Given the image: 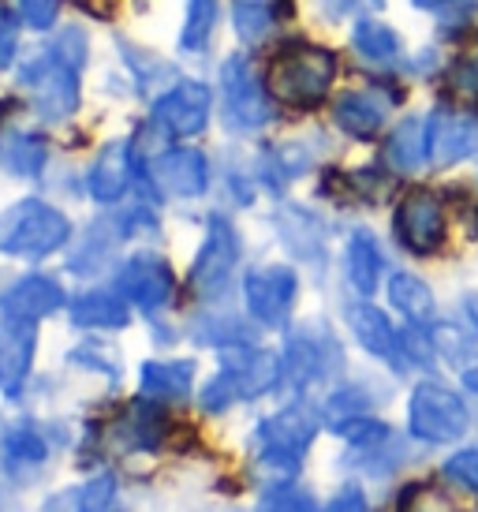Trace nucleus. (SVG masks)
Masks as SVG:
<instances>
[{
	"label": "nucleus",
	"mask_w": 478,
	"mask_h": 512,
	"mask_svg": "<svg viewBox=\"0 0 478 512\" xmlns=\"http://www.w3.org/2000/svg\"><path fill=\"white\" fill-rule=\"evenodd\" d=\"M64 303V292H60L53 281H45V277H27V281H19V285L4 296V314H12V318H42V314H53Z\"/></svg>",
	"instance_id": "nucleus-20"
},
{
	"label": "nucleus",
	"mask_w": 478,
	"mask_h": 512,
	"mask_svg": "<svg viewBox=\"0 0 478 512\" xmlns=\"http://www.w3.org/2000/svg\"><path fill=\"white\" fill-rule=\"evenodd\" d=\"M325 412H329V423H333V427H344L348 419H359V415L366 412V397L359 389H340V393L329 397Z\"/></svg>",
	"instance_id": "nucleus-37"
},
{
	"label": "nucleus",
	"mask_w": 478,
	"mask_h": 512,
	"mask_svg": "<svg viewBox=\"0 0 478 512\" xmlns=\"http://www.w3.org/2000/svg\"><path fill=\"white\" fill-rule=\"evenodd\" d=\"M396 236L415 255H434L445 243V210L434 191H411L396 210Z\"/></svg>",
	"instance_id": "nucleus-7"
},
{
	"label": "nucleus",
	"mask_w": 478,
	"mask_h": 512,
	"mask_svg": "<svg viewBox=\"0 0 478 512\" xmlns=\"http://www.w3.org/2000/svg\"><path fill=\"white\" fill-rule=\"evenodd\" d=\"M127 176H131V150L127 143H109L105 150L98 154V161L90 165L86 172V187H90V195L98 202H113L124 195L127 187Z\"/></svg>",
	"instance_id": "nucleus-18"
},
{
	"label": "nucleus",
	"mask_w": 478,
	"mask_h": 512,
	"mask_svg": "<svg viewBox=\"0 0 478 512\" xmlns=\"http://www.w3.org/2000/svg\"><path fill=\"white\" fill-rule=\"evenodd\" d=\"M258 512H318V501L310 498L307 490H292V486H281V490H269Z\"/></svg>",
	"instance_id": "nucleus-33"
},
{
	"label": "nucleus",
	"mask_w": 478,
	"mask_h": 512,
	"mask_svg": "<svg viewBox=\"0 0 478 512\" xmlns=\"http://www.w3.org/2000/svg\"><path fill=\"white\" fill-rule=\"evenodd\" d=\"M348 277L359 296H370L381 281V251L370 232H355L348 240Z\"/></svg>",
	"instance_id": "nucleus-22"
},
{
	"label": "nucleus",
	"mask_w": 478,
	"mask_h": 512,
	"mask_svg": "<svg viewBox=\"0 0 478 512\" xmlns=\"http://www.w3.org/2000/svg\"><path fill=\"white\" fill-rule=\"evenodd\" d=\"M389 299H393V307L408 318L411 326H422V329L437 326L434 292L422 285L419 277H411V273H393V277H389Z\"/></svg>",
	"instance_id": "nucleus-19"
},
{
	"label": "nucleus",
	"mask_w": 478,
	"mask_h": 512,
	"mask_svg": "<svg viewBox=\"0 0 478 512\" xmlns=\"http://www.w3.org/2000/svg\"><path fill=\"white\" fill-rule=\"evenodd\" d=\"M400 512H460L449 494H441L434 486H411L408 498L400 501Z\"/></svg>",
	"instance_id": "nucleus-34"
},
{
	"label": "nucleus",
	"mask_w": 478,
	"mask_h": 512,
	"mask_svg": "<svg viewBox=\"0 0 478 512\" xmlns=\"http://www.w3.org/2000/svg\"><path fill=\"white\" fill-rule=\"evenodd\" d=\"M434 344L452 359V363H464L478 352V329L467 333L464 322H449V326H434Z\"/></svg>",
	"instance_id": "nucleus-28"
},
{
	"label": "nucleus",
	"mask_w": 478,
	"mask_h": 512,
	"mask_svg": "<svg viewBox=\"0 0 478 512\" xmlns=\"http://www.w3.org/2000/svg\"><path fill=\"white\" fill-rule=\"evenodd\" d=\"M329 356H337L333 337H325V341H314L310 333L292 337V344H288V374H292V382L307 385L314 378H322L329 370Z\"/></svg>",
	"instance_id": "nucleus-21"
},
{
	"label": "nucleus",
	"mask_w": 478,
	"mask_h": 512,
	"mask_svg": "<svg viewBox=\"0 0 478 512\" xmlns=\"http://www.w3.org/2000/svg\"><path fill=\"white\" fill-rule=\"evenodd\" d=\"M355 49H359L366 60H374V64H393V60L400 57V38H396L385 23L366 19V23L355 27Z\"/></svg>",
	"instance_id": "nucleus-26"
},
{
	"label": "nucleus",
	"mask_w": 478,
	"mask_h": 512,
	"mask_svg": "<svg viewBox=\"0 0 478 512\" xmlns=\"http://www.w3.org/2000/svg\"><path fill=\"white\" fill-rule=\"evenodd\" d=\"M456 90L467 98H478V64H460L456 68Z\"/></svg>",
	"instance_id": "nucleus-44"
},
{
	"label": "nucleus",
	"mask_w": 478,
	"mask_h": 512,
	"mask_svg": "<svg viewBox=\"0 0 478 512\" xmlns=\"http://www.w3.org/2000/svg\"><path fill=\"white\" fill-rule=\"evenodd\" d=\"M225 109H228V124L232 128H258L269 120V98L262 83L254 79L251 64L243 57H232L225 64Z\"/></svg>",
	"instance_id": "nucleus-9"
},
{
	"label": "nucleus",
	"mask_w": 478,
	"mask_h": 512,
	"mask_svg": "<svg viewBox=\"0 0 478 512\" xmlns=\"http://www.w3.org/2000/svg\"><path fill=\"white\" fill-rule=\"evenodd\" d=\"M15 42H19V30H15L12 15H8V12H0V68H4L8 60H12Z\"/></svg>",
	"instance_id": "nucleus-43"
},
{
	"label": "nucleus",
	"mask_w": 478,
	"mask_h": 512,
	"mask_svg": "<svg viewBox=\"0 0 478 512\" xmlns=\"http://www.w3.org/2000/svg\"><path fill=\"white\" fill-rule=\"evenodd\" d=\"M154 184L165 195H180V199L202 195L206 191V157L195 150H172V154L157 157Z\"/></svg>",
	"instance_id": "nucleus-16"
},
{
	"label": "nucleus",
	"mask_w": 478,
	"mask_h": 512,
	"mask_svg": "<svg viewBox=\"0 0 478 512\" xmlns=\"http://www.w3.org/2000/svg\"><path fill=\"white\" fill-rule=\"evenodd\" d=\"M236 258H239L236 232L228 228V221L213 217L206 247H202V255H198L195 270H191V285H195L198 296H217V292L228 285L232 270H236Z\"/></svg>",
	"instance_id": "nucleus-11"
},
{
	"label": "nucleus",
	"mask_w": 478,
	"mask_h": 512,
	"mask_svg": "<svg viewBox=\"0 0 478 512\" xmlns=\"http://www.w3.org/2000/svg\"><path fill=\"white\" fill-rule=\"evenodd\" d=\"M243 292H247V307L258 322L284 326V318L296 303V273L288 266H262V270L247 273Z\"/></svg>",
	"instance_id": "nucleus-8"
},
{
	"label": "nucleus",
	"mask_w": 478,
	"mask_h": 512,
	"mask_svg": "<svg viewBox=\"0 0 478 512\" xmlns=\"http://www.w3.org/2000/svg\"><path fill=\"white\" fill-rule=\"evenodd\" d=\"M281 378V359L262 352V348H225L221 356V374L202 393V404L210 412H221L232 400L262 397Z\"/></svg>",
	"instance_id": "nucleus-2"
},
{
	"label": "nucleus",
	"mask_w": 478,
	"mask_h": 512,
	"mask_svg": "<svg viewBox=\"0 0 478 512\" xmlns=\"http://www.w3.org/2000/svg\"><path fill=\"white\" fill-rule=\"evenodd\" d=\"M426 139H430V161L434 165H456L464 157L478 154V116L456 113V109H437L426 120Z\"/></svg>",
	"instance_id": "nucleus-10"
},
{
	"label": "nucleus",
	"mask_w": 478,
	"mask_h": 512,
	"mask_svg": "<svg viewBox=\"0 0 478 512\" xmlns=\"http://www.w3.org/2000/svg\"><path fill=\"white\" fill-rule=\"evenodd\" d=\"M127 434H131V445L150 449V445H157V441H161V434H165V419H161V412H157V408H146V404H139V408L131 412Z\"/></svg>",
	"instance_id": "nucleus-31"
},
{
	"label": "nucleus",
	"mask_w": 478,
	"mask_h": 512,
	"mask_svg": "<svg viewBox=\"0 0 478 512\" xmlns=\"http://www.w3.org/2000/svg\"><path fill=\"white\" fill-rule=\"evenodd\" d=\"M75 64L64 60L53 49V53H42V57H34L23 68V86H27L30 101H34V109L45 116V120H64V116L75 113V105H79V86H75Z\"/></svg>",
	"instance_id": "nucleus-5"
},
{
	"label": "nucleus",
	"mask_w": 478,
	"mask_h": 512,
	"mask_svg": "<svg viewBox=\"0 0 478 512\" xmlns=\"http://www.w3.org/2000/svg\"><path fill=\"white\" fill-rule=\"evenodd\" d=\"M45 161V150L38 139H27V135H15L4 143V165L12 172H23V176H34V172L42 169Z\"/></svg>",
	"instance_id": "nucleus-29"
},
{
	"label": "nucleus",
	"mask_w": 478,
	"mask_h": 512,
	"mask_svg": "<svg viewBox=\"0 0 478 512\" xmlns=\"http://www.w3.org/2000/svg\"><path fill=\"white\" fill-rule=\"evenodd\" d=\"M445 475H449L456 486L478 494V449H464V453L452 456L449 464H445Z\"/></svg>",
	"instance_id": "nucleus-39"
},
{
	"label": "nucleus",
	"mask_w": 478,
	"mask_h": 512,
	"mask_svg": "<svg viewBox=\"0 0 478 512\" xmlns=\"http://www.w3.org/2000/svg\"><path fill=\"white\" fill-rule=\"evenodd\" d=\"M30 359H34V322L4 314L0 322V389L4 393H19Z\"/></svg>",
	"instance_id": "nucleus-14"
},
{
	"label": "nucleus",
	"mask_w": 478,
	"mask_h": 512,
	"mask_svg": "<svg viewBox=\"0 0 478 512\" xmlns=\"http://www.w3.org/2000/svg\"><path fill=\"white\" fill-rule=\"evenodd\" d=\"M116 288H120L135 307H142V311H157V307H165V303L172 299L176 277H172V270L161 262V258L139 255L120 270Z\"/></svg>",
	"instance_id": "nucleus-12"
},
{
	"label": "nucleus",
	"mask_w": 478,
	"mask_h": 512,
	"mask_svg": "<svg viewBox=\"0 0 478 512\" xmlns=\"http://www.w3.org/2000/svg\"><path fill=\"white\" fill-rule=\"evenodd\" d=\"M154 116L172 131V135H195L210 120V86L180 83L172 86L165 98H157Z\"/></svg>",
	"instance_id": "nucleus-13"
},
{
	"label": "nucleus",
	"mask_w": 478,
	"mask_h": 512,
	"mask_svg": "<svg viewBox=\"0 0 478 512\" xmlns=\"http://www.w3.org/2000/svg\"><path fill=\"white\" fill-rule=\"evenodd\" d=\"M322 8L333 19H344V15H370L381 8V0H322Z\"/></svg>",
	"instance_id": "nucleus-41"
},
{
	"label": "nucleus",
	"mask_w": 478,
	"mask_h": 512,
	"mask_svg": "<svg viewBox=\"0 0 478 512\" xmlns=\"http://www.w3.org/2000/svg\"><path fill=\"white\" fill-rule=\"evenodd\" d=\"M322 512H370V509H366V498H363V494H359L355 486H348V490H340L337 498L329 501V505H325Z\"/></svg>",
	"instance_id": "nucleus-42"
},
{
	"label": "nucleus",
	"mask_w": 478,
	"mask_h": 512,
	"mask_svg": "<svg viewBox=\"0 0 478 512\" xmlns=\"http://www.w3.org/2000/svg\"><path fill=\"white\" fill-rule=\"evenodd\" d=\"M113 490H116L113 479L101 475V479H94L86 490H75V498H68V512H109Z\"/></svg>",
	"instance_id": "nucleus-32"
},
{
	"label": "nucleus",
	"mask_w": 478,
	"mask_h": 512,
	"mask_svg": "<svg viewBox=\"0 0 478 512\" xmlns=\"http://www.w3.org/2000/svg\"><path fill=\"white\" fill-rule=\"evenodd\" d=\"M68 240V221L53 206L30 199L0 214V251L4 255H49Z\"/></svg>",
	"instance_id": "nucleus-3"
},
{
	"label": "nucleus",
	"mask_w": 478,
	"mask_h": 512,
	"mask_svg": "<svg viewBox=\"0 0 478 512\" xmlns=\"http://www.w3.org/2000/svg\"><path fill=\"white\" fill-rule=\"evenodd\" d=\"M195 363H146L142 370V393L154 400H183L191 389Z\"/></svg>",
	"instance_id": "nucleus-23"
},
{
	"label": "nucleus",
	"mask_w": 478,
	"mask_h": 512,
	"mask_svg": "<svg viewBox=\"0 0 478 512\" xmlns=\"http://www.w3.org/2000/svg\"><path fill=\"white\" fill-rule=\"evenodd\" d=\"M430 157V139H426V124L422 120H404L389 139V161L400 172L419 169L422 161Z\"/></svg>",
	"instance_id": "nucleus-25"
},
{
	"label": "nucleus",
	"mask_w": 478,
	"mask_h": 512,
	"mask_svg": "<svg viewBox=\"0 0 478 512\" xmlns=\"http://www.w3.org/2000/svg\"><path fill=\"white\" fill-rule=\"evenodd\" d=\"M213 15H217V0H191V8H187V23H183V34H180L183 49H198V45L210 38Z\"/></svg>",
	"instance_id": "nucleus-30"
},
{
	"label": "nucleus",
	"mask_w": 478,
	"mask_h": 512,
	"mask_svg": "<svg viewBox=\"0 0 478 512\" xmlns=\"http://www.w3.org/2000/svg\"><path fill=\"white\" fill-rule=\"evenodd\" d=\"M71 318L79 322V326H105V329H116L127 322V307L124 299L113 296V292H86L71 303Z\"/></svg>",
	"instance_id": "nucleus-24"
},
{
	"label": "nucleus",
	"mask_w": 478,
	"mask_h": 512,
	"mask_svg": "<svg viewBox=\"0 0 478 512\" xmlns=\"http://www.w3.org/2000/svg\"><path fill=\"white\" fill-rule=\"evenodd\" d=\"M411 434L430 445H445L467 434V408L445 385L426 382L411 393V412H408Z\"/></svg>",
	"instance_id": "nucleus-6"
},
{
	"label": "nucleus",
	"mask_w": 478,
	"mask_h": 512,
	"mask_svg": "<svg viewBox=\"0 0 478 512\" xmlns=\"http://www.w3.org/2000/svg\"><path fill=\"white\" fill-rule=\"evenodd\" d=\"M344 438L352 441V445H359V449H374V445H385L389 441V427L385 423H374V419H348L344 427H337Z\"/></svg>",
	"instance_id": "nucleus-36"
},
{
	"label": "nucleus",
	"mask_w": 478,
	"mask_h": 512,
	"mask_svg": "<svg viewBox=\"0 0 478 512\" xmlns=\"http://www.w3.org/2000/svg\"><path fill=\"white\" fill-rule=\"evenodd\" d=\"M57 12H60V0H23V15H27L30 27H53L57 23Z\"/></svg>",
	"instance_id": "nucleus-40"
},
{
	"label": "nucleus",
	"mask_w": 478,
	"mask_h": 512,
	"mask_svg": "<svg viewBox=\"0 0 478 512\" xmlns=\"http://www.w3.org/2000/svg\"><path fill=\"white\" fill-rule=\"evenodd\" d=\"M464 385H467V389H471V393H475V397H478V367L464 370Z\"/></svg>",
	"instance_id": "nucleus-45"
},
{
	"label": "nucleus",
	"mask_w": 478,
	"mask_h": 512,
	"mask_svg": "<svg viewBox=\"0 0 478 512\" xmlns=\"http://www.w3.org/2000/svg\"><path fill=\"white\" fill-rule=\"evenodd\" d=\"M273 12H269V0H236V34L247 45L262 42L266 38Z\"/></svg>",
	"instance_id": "nucleus-27"
},
{
	"label": "nucleus",
	"mask_w": 478,
	"mask_h": 512,
	"mask_svg": "<svg viewBox=\"0 0 478 512\" xmlns=\"http://www.w3.org/2000/svg\"><path fill=\"white\" fill-rule=\"evenodd\" d=\"M4 449H8V460H15V464H38V460H45V441L27 427L12 430L8 441H4Z\"/></svg>",
	"instance_id": "nucleus-35"
},
{
	"label": "nucleus",
	"mask_w": 478,
	"mask_h": 512,
	"mask_svg": "<svg viewBox=\"0 0 478 512\" xmlns=\"http://www.w3.org/2000/svg\"><path fill=\"white\" fill-rule=\"evenodd\" d=\"M314 430H318V419L310 408H284L258 430V464L281 479L296 475L299 460L314 441Z\"/></svg>",
	"instance_id": "nucleus-4"
},
{
	"label": "nucleus",
	"mask_w": 478,
	"mask_h": 512,
	"mask_svg": "<svg viewBox=\"0 0 478 512\" xmlns=\"http://www.w3.org/2000/svg\"><path fill=\"white\" fill-rule=\"evenodd\" d=\"M415 8H422V12H434L445 30L464 27L467 19H471V0H415Z\"/></svg>",
	"instance_id": "nucleus-38"
},
{
	"label": "nucleus",
	"mask_w": 478,
	"mask_h": 512,
	"mask_svg": "<svg viewBox=\"0 0 478 512\" xmlns=\"http://www.w3.org/2000/svg\"><path fill=\"white\" fill-rule=\"evenodd\" d=\"M385 113H389V101L374 94V90H352V94H340L337 105H333V116L337 124L355 139H370L378 135L381 124H385Z\"/></svg>",
	"instance_id": "nucleus-17"
},
{
	"label": "nucleus",
	"mask_w": 478,
	"mask_h": 512,
	"mask_svg": "<svg viewBox=\"0 0 478 512\" xmlns=\"http://www.w3.org/2000/svg\"><path fill=\"white\" fill-rule=\"evenodd\" d=\"M348 322H352L355 337L363 344L370 356L385 359V363H393V367H404L408 359H404V344L396 337V329L389 326V318L378 311V307H370V303H355L352 311H348Z\"/></svg>",
	"instance_id": "nucleus-15"
},
{
	"label": "nucleus",
	"mask_w": 478,
	"mask_h": 512,
	"mask_svg": "<svg viewBox=\"0 0 478 512\" xmlns=\"http://www.w3.org/2000/svg\"><path fill=\"white\" fill-rule=\"evenodd\" d=\"M333 53L314 49V45H292L269 68V90L296 109H314L329 94L333 83Z\"/></svg>",
	"instance_id": "nucleus-1"
}]
</instances>
